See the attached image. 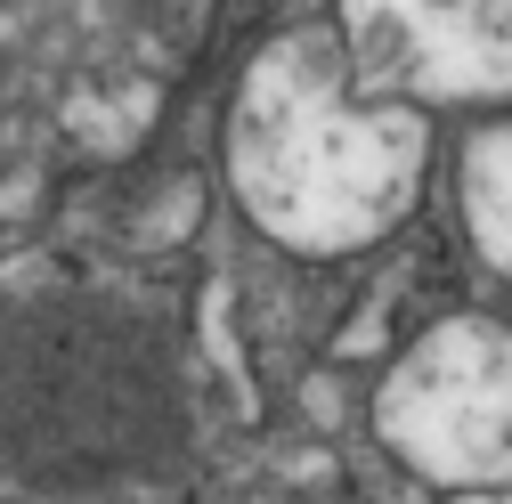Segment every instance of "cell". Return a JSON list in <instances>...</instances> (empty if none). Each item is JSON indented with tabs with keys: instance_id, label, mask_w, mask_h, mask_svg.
<instances>
[{
	"instance_id": "obj_1",
	"label": "cell",
	"mask_w": 512,
	"mask_h": 504,
	"mask_svg": "<svg viewBox=\"0 0 512 504\" xmlns=\"http://www.w3.org/2000/svg\"><path fill=\"white\" fill-rule=\"evenodd\" d=\"M423 122L407 106H350V57L334 25H301L261 49L236 131L228 179L244 212L277 244L350 252L391 228L423 187Z\"/></svg>"
},
{
	"instance_id": "obj_2",
	"label": "cell",
	"mask_w": 512,
	"mask_h": 504,
	"mask_svg": "<svg viewBox=\"0 0 512 504\" xmlns=\"http://www.w3.org/2000/svg\"><path fill=\"white\" fill-rule=\"evenodd\" d=\"M374 431L439 488H512V334L496 318L431 326L382 383Z\"/></svg>"
},
{
	"instance_id": "obj_3",
	"label": "cell",
	"mask_w": 512,
	"mask_h": 504,
	"mask_svg": "<svg viewBox=\"0 0 512 504\" xmlns=\"http://www.w3.org/2000/svg\"><path fill=\"white\" fill-rule=\"evenodd\" d=\"M334 33L358 98H512V9H350Z\"/></svg>"
},
{
	"instance_id": "obj_4",
	"label": "cell",
	"mask_w": 512,
	"mask_h": 504,
	"mask_svg": "<svg viewBox=\"0 0 512 504\" xmlns=\"http://www.w3.org/2000/svg\"><path fill=\"white\" fill-rule=\"evenodd\" d=\"M464 220L480 261L512 285V131H480L464 147Z\"/></svg>"
},
{
	"instance_id": "obj_5",
	"label": "cell",
	"mask_w": 512,
	"mask_h": 504,
	"mask_svg": "<svg viewBox=\"0 0 512 504\" xmlns=\"http://www.w3.org/2000/svg\"><path fill=\"white\" fill-rule=\"evenodd\" d=\"M480 504H512V496H480Z\"/></svg>"
}]
</instances>
